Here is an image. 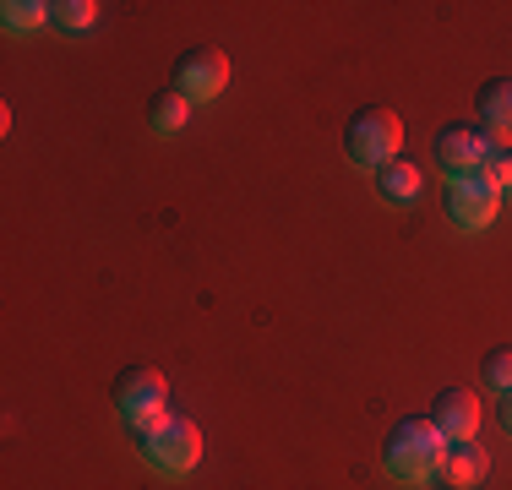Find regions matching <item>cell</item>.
<instances>
[{
  "instance_id": "6da1fadb",
  "label": "cell",
  "mask_w": 512,
  "mask_h": 490,
  "mask_svg": "<svg viewBox=\"0 0 512 490\" xmlns=\"http://www.w3.org/2000/svg\"><path fill=\"white\" fill-rule=\"evenodd\" d=\"M442 452H447V436L436 431L431 414H409V420H398L382 441V469L393 474V480L425 485V480H436Z\"/></svg>"
},
{
  "instance_id": "7a4b0ae2",
  "label": "cell",
  "mask_w": 512,
  "mask_h": 490,
  "mask_svg": "<svg viewBox=\"0 0 512 490\" xmlns=\"http://www.w3.org/2000/svg\"><path fill=\"white\" fill-rule=\"evenodd\" d=\"M137 447H142V458H148V469L191 474L197 458H202V431H197V420H186V414H164V420L148 425V431H137Z\"/></svg>"
},
{
  "instance_id": "3957f363",
  "label": "cell",
  "mask_w": 512,
  "mask_h": 490,
  "mask_svg": "<svg viewBox=\"0 0 512 490\" xmlns=\"http://www.w3.org/2000/svg\"><path fill=\"white\" fill-rule=\"evenodd\" d=\"M398 142H404V120L387 104H365L349 115L344 126V153L355 158L360 169H382L387 158H398Z\"/></svg>"
},
{
  "instance_id": "277c9868",
  "label": "cell",
  "mask_w": 512,
  "mask_h": 490,
  "mask_svg": "<svg viewBox=\"0 0 512 490\" xmlns=\"http://www.w3.org/2000/svg\"><path fill=\"white\" fill-rule=\"evenodd\" d=\"M502 147H507V137L491 126H480V120H447V126L436 131V164H442L447 175H480Z\"/></svg>"
},
{
  "instance_id": "5b68a950",
  "label": "cell",
  "mask_w": 512,
  "mask_h": 490,
  "mask_svg": "<svg viewBox=\"0 0 512 490\" xmlns=\"http://www.w3.org/2000/svg\"><path fill=\"white\" fill-rule=\"evenodd\" d=\"M164 403H169V382L164 371H153V365H126V371L115 376V409L126 425H137V431H148L153 420H164Z\"/></svg>"
},
{
  "instance_id": "8992f818",
  "label": "cell",
  "mask_w": 512,
  "mask_h": 490,
  "mask_svg": "<svg viewBox=\"0 0 512 490\" xmlns=\"http://www.w3.org/2000/svg\"><path fill=\"white\" fill-rule=\"evenodd\" d=\"M502 207V191L491 186V175H453L447 180V218L458 229H485Z\"/></svg>"
},
{
  "instance_id": "52a82bcc",
  "label": "cell",
  "mask_w": 512,
  "mask_h": 490,
  "mask_svg": "<svg viewBox=\"0 0 512 490\" xmlns=\"http://www.w3.org/2000/svg\"><path fill=\"white\" fill-rule=\"evenodd\" d=\"M175 88L197 104V98H218L229 88V55L224 49H186V55L175 60Z\"/></svg>"
},
{
  "instance_id": "ba28073f",
  "label": "cell",
  "mask_w": 512,
  "mask_h": 490,
  "mask_svg": "<svg viewBox=\"0 0 512 490\" xmlns=\"http://www.w3.org/2000/svg\"><path fill=\"white\" fill-rule=\"evenodd\" d=\"M431 420L447 441H474V431H480V398L469 387H447V392H436Z\"/></svg>"
},
{
  "instance_id": "9c48e42d",
  "label": "cell",
  "mask_w": 512,
  "mask_h": 490,
  "mask_svg": "<svg viewBox=\"0 0 512 490\" xmlns=\"http://www.w3.org/2000/svg\"><path fill=\"white\" fill-rule=\"evenodd\" d=\"M485 474H491V452H485L480 441H447L442 463H436V485L469 490V485H480Z\"/></svg>"
},
{
  "instance_id": "30bf717a",
  "label": "cell",
  "mask_w": 512,
  "mask_h": 490,
  "mask_svg": "<svg viewBox=\"0 0 512 490\" xmlns=\"http://www.w3.org/2000/svg\"><path fill=\"white\" fill-rule=\"evenodd\" d=\"M474 109H480V126L491 131H512V71H502V77H485L480 93H474Z\"/></svg>"
},
{
  "instance_id": "8fae6325",
  "label": "cell",
  "mask_w": 512,
  "mask_h": 490,
  "mask_svg": "<svg viewBox=\"0 0 512 490\" xmlns=\"http://www.w3.org/2000/svg\"><path fill=\"white\" fill-rule=\"evenodd\" d=\"M371 180H376V196H382V202H414V196H420V164H409V158H387L382 169H371Z\"/></svg>"
},
{
  "instance_id": "7c38bea8",
  "label": "cell",
  "mask_w": 512,
  "mask_h": 490,
  "mask_svg": "<svg viewBox=\"0 0 512 490\" xmlns=\"http://www.w3.org/2000/svg\"><path fill=\"white\" fill-rule=\"evenodd\" d=\"M186 115H191V98L180 93V88L153 93V104H148V126L158 131V137H175V131H186Z\"/></svg>"
},
{
  "instance_id": "4fadbf2b",
  "label": "cell",
  "mask_w": 512,
  "mask_h": 490,
  "mask_svg": "<svg viewBox=\"0 0 512 490\" xmlns=\"http://www.w3.org/2000/svg\"><path fill=\"white\" fill-rule=\"evenodd\" d=\"M93 17H99V6H93V0H60V6H50V22H55V28H66V33L93 28Z\"/></svg>"
},
{
  "instance_id": "5bb4252c",
  "label": "cell",
  "mask_w": 512,
  "mask_h": 490,
  "mask_svg": "<svg viewBox=\"0 0 512 490\" xmlns=\"http://www.w3.org/2000/svg\"><path fill=\"white\" fill-rule=\"evenodd\" d=\"M0 17H6V28H39V22H50V6L44 0H6Z\"/></svg>"
},
{
  "instance_id": "9a60e30c",
  "label": "cell",
  "mask_w": 512,
  "mask_h": 490,
  "mask_svg": "<svg viewBox=\"0 0 512 490\" xmlns=\"http://www.w3.org/2000/svg\"><path fill=\"white\" fill-rule=\"evenodd\" d=\"M485 387L512 392V349H491V354H485Z\"/></svg>"
},
{
  "instance_id": "2e32d148",
  "label": "cell",
  "mask_w": 512,
  "mask_h": 490,
  "mask_svg": "<svg viewBox=\"0 0 512 490\" xmlns=\"http://www.w3.org/2000/svg\"><path fill=\"white\" fill-rule=\"evenodd\" d=\"M480 175H491V186H496V191H502V196H512V142H507V147H502V153H496V158H491V164H485V169H480Z\"/></svg>"
},
{
  "instance_id": "e0dca14e",
  "label": "cell",
  "mask_w": 512,
  "mask_h": 490,
  "mask_svg": "<svg viewBox=\"0 0 512 490\" xmlns=\"http://www.w3.org/2000/svg\"><path fill=\"white\" fill-rule=\"evenodd\" d=\"M502 431L512 436V392H502Z\"/></svg>"
}]
</instances>
